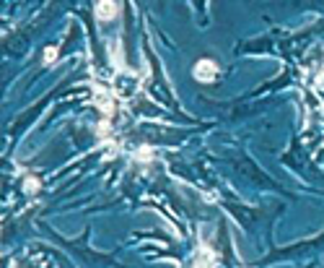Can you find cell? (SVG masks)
I'll use <instances>...</instances> for the list:
<instances>
[{
  "label": "cell",
  "instance_id": "3",
  "mask_svg": "<svg viewBox=\"0 0 324 268\" xmlns=\"http://www.w3.org/2000/svg\"><path fill=\"white\" fill-rule=\"evenodd\" d=\"M192 268H218V255L203 245L200 252H197V258L192 260Z\"/></svg>",
  "mask_w": 324,
  "mask_h": 268
},
{
  "label": "cell",
  "instance_id": "4",
  "mask_svg": "<svg viewBox=\"0 0 324 268\" xmlns=\"http://www.w3.org/2000/svg\"><path fill=\"white\" fill-rule=\"evenodd\" d=\"M42 60H44V65H52V63L57 60V47H47V50H44V57H42Z\"/></svg>",
  "mask_w": 324,
  "mask_h": 268
},
{
  "label": "cell",
  "instance_id": "1",
  "mask_svg": "<svg viewBox=\"0 0 324 268\" xmlns=\"http://www.w3.org/2000/svg\"><path fill=\"white\" fill-rule=\"evenodd\" d=\"M192 76H195L200 83H213L215 78H218V65H215L210 57H203V60H197Z\"/></svg>",
  "mask_w": 324,
  "mask_h": 268
},
{
  "label": "cell",
  "instance_id": "5",
  "mask_svg": "<svg viewBox=\"0 0 324 268\" xmlns=\"http://www.w3.org/2000/svg\"><path fill=\"white\" fill-rule=\"evenodd\" d=\"M24 190L26 193H37L39 190V180H37V177H26V180H24Z\"/></svg>",
  "mask_w": 324,
  "mask_h": 268
},
{
  "label": "cell",
  "instance_id": "6",
  "mask_svg": "<svg viewBox=\"0 0 324 268\" xmlns=\"http://www.w3.org/2000/svg\"><path fill=\"white\" fill-rule=\"evenodd\" d=\"M137 159H140V161H148V159H153V151H148V148H140V151H137Z\"/></svg>",
  "mask_w": 324,
  "mask_h": 268
},
{
  "label": "cell",
  "instance_id": "2",
  "mask_svg": "<svg viewBox=\"0 0 324 268\" xmlns=\"http://www.w3.org/2000/svg\"><path fill=\"white\" fill-rule=\"evenodd\" d=\"M117 16H119L117 0H99L96 3V19L99 21H114Z\"/></svg>",
  "mask_w": 324,
  "mask_h": 268
}]
</instances>
